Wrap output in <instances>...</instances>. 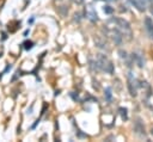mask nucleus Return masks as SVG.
<instances>
[{
	"label": "nucleus",
	"instance_id": "obj_1",
	"mask_svg": "<svg viewBox=\"0 0 153 142\" xmlns=\"http://www.w3.org/2000/svg\"><path fill=\"white\" fill-rule=\"evenodd\" d=\"M97 63H98V67H99L102 70H104V72H106V73H109V74H112V73H114V64H112V62H111L110 60H108L106 56L99 54V55H98Z\"/></svg>",
	"mask_w": 153,
	"mask_h": 142
},
{
	"label": "nucleus",
	"instance_id": "obj_2",
	"mask_svg": "<svg viewBox=\"0 0 153 142\" xmlns=\"http://www.w3.org/2000/svg\"><path fill=\"white\" fill-rule=\"evenodd\" d=\"M111 21L115 23L118 27H121V29H123V30H127V31L130 30V24H129L127 20L122 19V18H112Z\"/></svg>",
	"mask_w": 153,
	"mask_h": 142
},
{
	"label": "nucleus",
	"instance_id": "obj_3",
	"mask_svg": "<svg viewBox=\"0 0 153 142\" xmlns=\"http://www.w3.org/2000/svg\"><path fill=\"white\" fill-rule=\"evenodd\" d=\"M134 131H135L136 134H139V135H145V134H146V131H145V125H143V123L141 122L140 118H137V119L135 121V123H134Z\"/></svg>",
	"mask_w": 153,
	"mask_h": 142
},
{
	"label": "nucleus",
	"instance_id": "obj_4",
	"mask_svg": "<svg viewBox=\"0 0 153 142\" xmlns=\"http://www.w3.org/2000/svg\"><path fill=\"white\" fill-rule=\"evenodd\" d=\"M145 27H146V31H147L148 36L153 39V20H152L151 17L145 18Z\"/></svg>",
	"mask_w": 153,
	"mask_h": 142
},
{
	"label": "nucleus",
	"instance_id": "obj_5",
	"mask_svg": "<svg viewBox=\"0 0 153 142\" xmlns=\"http://www.w3.org/2000/svg\"><path fill=\"white\" fill-rule=\"evenodd\" d=\"M129 2L140 12H143L146 10V2L145 0H129Z\"/></svg>",
	"mask_w": 153,
	"mask_h": 142
},
{
	"label": "nucleus",
	"instance_id": "obj_6",
	"mask_svg": "<svg viewBox=\"0 0 153 142\" xmlns=\"http://www.w3.org/2000/svg\"><path fill=\"white\" fill-rule=\"evenodd\" d=\"M86 16H87V18H88L91 21H97V20H98V16H97V13H96V11L93 10L92 6H88L87 12H86Z\"/></svg>",
	"mask_w": 153,
	"mask_h": 142
},
{
	"label": "nucleus",
	"instance_id": "obj_7",
	"mask_svg": "<svg viewBox=\"0 0 153 142\" xmlns=\"http://www.w3.org/2000/svg\"><path fill=\"white\" fill-rule=\"evenodd\" d=\"M128 88H129V93H130V95L135 97V95H136V89H135V87H134V82H133L131 74H129V79H128Z\"/></svg>",
	"mask_w": 153,
	"mask_h": 142
},
{
	"label": "nucleus",
	"instance_id": "obj_8",
	"mask_svg": "<svg viewBox=\"0 0 153 142\" xmlns=\"http://www.w3.org/2000/svg\"><path fill=\"white\" fill-rule=\"evenodd\" d=\"M112 38H114V42L116 43V44H121L122 43V36H121V33L117 31V30H112Z\"/></svg>",
	"mask_w": 153,
	"mask_h": 142
},
{
	"label": "nucleus",
	"instance_id": "obj_9",
	"mask_svg": "<svg viewBox=\"0 0 153 142\" xmlns=\"http://www.w3.org/2000/svg\"><path fill=\"white\" fill-rule=\"evenodd\" d=\"M111 98H112L111 88H110V87H106V88H105V99H106L108 101H111Z\"/></svg>",
	"mask_w": 153,
	"mask_h": 142
},
{
	"label": "nucleus",
	"instance_id": "obj_10",
	"mask_svg": "<svg viewBox=\"0 0 153 142\" xmlns=\"http://www.w3.org/2000/svg\"><path fill=\"white\" fill-rule=\"evenodd\" d=\"M118 111H120V113L122 116V119L123 121H127V118H128V116H127V109L126 107H120Z\"/></svg>",
	"mask_w": 153,
	"mask_h": 142
},
{
	"label": "nucleus",
	"instance_id": "obj_11",
	"mask_svg": "<svg viewBox=\"0 0 153 142\" xmlns=\"http://www.w3.org/2000/svg\"><path fill=\"white\" fill-rule=\"evenodd\" d=\"M103 11H104L106 14H111V13L114 12V8H112L111 6H109V5H105V6L103 7Z\"/></svg>",
	"mask_w": 153,
	"mask_h": 142
},
{
	"label": "nucleus",
	"instance_id": "obj_12",
	"mask_svg": "<svg viewBox=\"0 0 153 142\" xmlns=\"http://www.w3.org/2000/svg\"><path fill=\"white\" fill-rule=\"evenodd\" d=\"M32 45H33V43H32L31 41H29V42L26 41V42L24 43V48H25L26 50H29V49H31V48H32Z\"/></svg>",
	"mask_w": 153,
	"mask_h": 142
},
{
	"label": "nucleus",
	"instance_id": "obj_13",
	"mask_svg": "<svg viewBox=\"0 0 153 142\" xmlns=\"http://www.w3.org/2000/svg\"><path fill=\"white\" fill-rule=\"evenodd\" d=\"M73 2H75V4H78V5H80V4H82L84 2V0H72Z\"/></svg>",
	"mask_w": 153,
	"mask_h": 142
},
{
	"label": "nucleus",
	"instance_id": "obj_14",
	"mask_svg": "<svg viewBox=\"0 0 153 142\" xmlns=\"http://www.w3.org/2000/svg\"><path fill=\"white\" fill-rule=\"evenodd\" d=\"M151 135H152V136H153V126H152V128H151Z\"/></svg>",
	"mask_w": 153,
	"mask_h": 142
},
{
	"label": "nucleus",
	"instance_id": "obj_15",
	"mask_svg": "<svg viewBox=\"0 0 153 142\" xmlns=\"http://www.w3.org/2000/svg\"><path fill=\"white\" fill-rule=\"evenodd\" d=\"M147 1H149V2H152V1H153V0H147Z\"/></svg>",
	"mask_w": 153,
	"mask_h": 142
}]
</instances>
